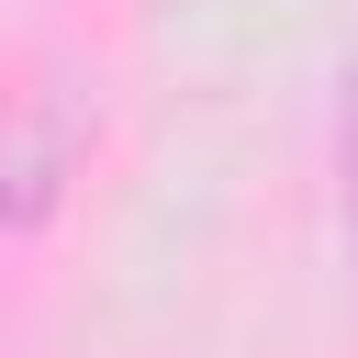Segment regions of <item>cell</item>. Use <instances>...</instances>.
<instances>
[{"instance_id":"obj_1","label":"cell","mask_w":358,"mask_h":358,"mask_svg":"<svg viewBox=\"0 0 358 358\" xmlns=\"http://www.w3.org/2000/svg\"><path fill=\"white\" fill-rule=\"evenodd\" d=\"M336 235H347V268H358V56H347V90H336Z\"/></svg>"},{"instance_id":"obj_2","label":"cell","mask_w":358,"mask_h":358,"mask_svg":"<svg viewBox=\"0 0 358 358\" xmlns=\"http://www.w3.org/2000/svg\"><path fill=\"white\" fill-rule=\"evenodd\" d=\"M34 224H45V213H34V201H22V190H11V179H0V246H22V235H34Z\"/></svg>"}]
</instances>
